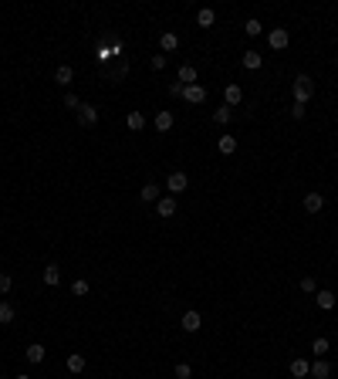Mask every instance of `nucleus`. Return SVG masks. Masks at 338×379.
<instances>
[{
  "label": "nucleus",
  "mask_w": 338,
  "mask_h": 379,
  "mask_svg": "<svg viewBox=\"0 0 338 379\" xmlns=\"http://www.w3.org/2000/svg\"><path fill=\"white\" fill-rule=\"evenodd\" d=\"M291 95H294L298 105H308V98L314 95V81L308 78V75H298V78L291 81Z\"/></svg>",
  "instance_id": "1"
},
{
  "label": "nucleus",
  "mask_w": 338,
  "mask_h": 379,
  "mask_svg": "<svg viewBox=\"0 0 338 379\" xmlns=\"http://www.w3.org/2000/svg\"><path fill=\"white\" fill-rule=\"evenodd\" d=\"M267 44H271L274 51H284V48H288V44H291V34L284 31V27H274V31L267 34Z\"/></svg>",
  "instance_id": "2"
},
{
  "label": "nucleus",
  "mask_w": 338,
  "mask_h": 379,
  "mask_svg": "<svg viewBox=\"0 0 338 379\" xmlns=\"http://www.w3.org/2000/svg\"><path fill=\"white\" fill-rule=\"evenodd\" d=\"M186 186H190V176H186V173H169V179H166L169 196H173V193H183Z\"/></svg>",
  "instance_id": "3"
},
{
  "label": "nucleus",
  "mask_w": 338,
  "mask_h": 379,
  "mask_svg": "<svg viewBox=\"0 0 338 379\" xmlns=\"http://www.w3.org/2000/svg\"><path fill=\"white\" fill-rule=\"evenodd\" d=\"M183 98H186L190 105H203V102H206V88H203V85H186V88H183Z\"/></svg>",
  "instance_id": "4"
},
{
  "label": "nucleus",
  "mask_w": 338,
  "mask_h": 379,
  "mask_svg": "<svg viewBox=\"0 0 338 379\" xmlns=\"http://www.w3.org/2000/svg\"><path fill=\"white\" fill-rule=\"evenodd\" d=\"M78 122L85 125V129L98 125V109H95V105H81V109H78Z\"/></svg>",
  "instance_id": "5"
},
{
  "label": "nucleus",
  "mask_w": 338,
  "mask_h": 379,
  "mask_svg": "<svg viewBox=\"0 0 338 379\" xmlns=\"http://www.w3.org/2000/svg\"><path fill=\"white\" fill-rule=\"evenodd\" d=\"M223 102H227V109L240 105L243 102V88H240V85H227V88H223Z\"/></svg>",
  "instance_id": "6"
},
{
  "label": "nucleus",
  "mask_w": 338,
  "mask_h": 379,
  "mask_svg": "<svg viewBox=\"0 0 338 379\" xmlns=\"http://www.w3.org/2000/svg\"><path fill=\"white\" fill-rule=\"evenodd\" d=\"M179 325H183V332H200L203 329V318H200V312H186Z\"/></svg>",
  "instance_id": "7"
},
{
  "label": "nucleus",
  "mask_w": 338,
  "mask_h": 379,
  "mask_svg": "<svg viewBox=\"0 0 338 379\" xmlns=\"http://www.w3.org/2000/svg\"><path fill=\"white\" fill-rule=\"evenodd\" d=\"M24 355H27V363H34V366H37V363H44V355H48V349L41 346V342H31Z\"/></svg>",
  "instance_id": "8"
},
{
  "label": "nucleus",
  "mask_w": 338,
  "mask_h": 379,
  "mask_svg": "<svg viewBox=\"0 0 338 379\" xmlns=\"http://www.w3.org/2000/svg\"><path fill=\"white\" fill-rule=\"evenodd\" d=\"M156 213H159V217H173V213H176V200H173V196L156 200Z\"/></svg>",
  "instance_id": "9"
},
{
  "label": "nucleus",
  "mask_w": 338,
  "mask_h": 379,
  "mask_svg": "<svg viewBox=\"0 0 338 379\" xmlns=\"http://www.w3.org/2000/svg\"><path fill=\"white\" fill-rule=\"evenodd\" d=\"M322 207H325V196L322 193H314V190H311V193H305V210H308V213H318Z\"/></svg>",
  "instance_id": "10"
},
{
  "label": "nucleus",
  "mask_w": 338,
  "mask_h": 379,
  "mask_svg": "<svg viewBox=\"0 0 338 379\" xmlns=\"http://www.w3.org/2000/svg\"><path fill=\"white\" fill-rule=\"evenodd\" d=\"M291 376H294V379L311 376V363H308V359H294V363H291Z\"/></svg>",
  "instance_id": "11"
},
{
  "label": "nucleus",
  "mask_w": 338,
  "mask_h": 379,
  "mask_svg": "<svg viewBox=\"0 0 338 379\" xmlns=\"http://www.w3.org/2000/svg\"><path fill=\"white\" fill-rule=\"evenodd\" d=\"M169 129H173V112L162 109V112H156V132H169Z\"/></svg>",
  "instance_id": "12"
},
{
  "label": "nucleus",
  "mask_w": 338,
  "mask_h": 379,
  "mask_svg": "<svg viewBox=\"0 0 338 379\" xmlns=\"http://www.w3.org/2000/svg\"><path fill=\"white\" fill-rule=\"evenodd\" d=\"M176 78H179V85H196V68L193 65H179Z\"/></svg>",
  "instance_id": "13"
},
{
  "label": "nucleus",
  "mask_w": 338,
  "mask_h": 379,
  "mask_svg": "<svg viewBox=\"0 0 338 379\" xmlns=\"http://www.w3.org/2000/svg\"><path fill=\"white\" fill-rule=\"evenodd\" d=\"M240 65H243V68H247V71H257V68H260V65H264V58H260V55H257V51H247V55H243V58H240Z\"/></svg>",
  "instance_id": "14"
},
{
  "label": "nucleus",
  "mask_w": 338,
  "mask_h": 379,
  "mask_svg": "<svg viewBox=\"0 0 338 379\" xmlns=\"http://www.w3.org/2000/svg\"><path fill=\"white\" fill-rule=\"evenodd\" d=\"M314 301H318V308H325V312H331V308H335V295H331V291H314Z\"/></svg>",
  "instance_id": "15"
},
{
  "label": "nucleus",
  "mask_w": 338,
  "mask_h": 379,
  "mask_svg": "<svg viewBox=\"0 0 338 379\" xmlns=\"http://www.w3.org/2000/svg\"><path fill=\"white\" fill-rule=\"evenodd\" d=\"M217 149H220L223 156H234V153H237V139H234V136H220V139H217Z\"/></svg>",
  "instance_id": "16"
},
{
  "label": "nucleus",
  "mask_w": 338,
  "mask_h": 379,
  "mask_svg": "<svg viewBox=\"0 0 338 379\" xmlns=\"http://www.w3.org/2000/svg\"><path fill=\"white\" fill-rule=\"evenodd\" d=\"M44 284H51V288H54V284H61V267H58V264H48V267H44Z\"/></svg>",
  "instance_id": "17"
},
{
  "label": "nucleus",
  "mask_w": 338,
  "mask_h": 379,
  "mask_svg": "<svg viewBox=\"0 0 338 379\" xmlns=\"http://www.w3.org/2000/svg\"><path fill=\"white\" fill-rule=\"evenodd\" d=\"M159 48H162V51H176V48H179V34L166 31V34L159 38Z\"/></svg>",
  "instance_id": "18"
},
{
  "label": "nucleus",
  "mask_w": 338,
  "mask_h": 379,
  "mask_svg": "<svg viewBox=\"0 0 338 379\" xmlns=\"http://www.w3.org/2000/svg\"><path fill=\"white\" fill-rule=\"evenodd\" d=\"M71 78H74V68H71V65H61V68L54 71V81H58V85H71Z\"/></svg>",
  "instance_id": "19"
},
{
  "label": "nucleus",
  "mask_w": 338,
  "mask_h": 379,
  "mask_svg": "<svg viewBox=\"0 0 338 379\" xmlns=\"http://www.w3.org/2000/svg\"><path fill=\"white\" fill-rule=\"evenodd\" d=\"M213 21H217V14H213L210 7L196 10V24H200V27H213Z\"/></svg>",
  "instance_id": "20"
},
{
  "label": "nucleus",
  "mask_w": 338,
  "mask_h": 379,
  "mask_svg": "<svg viewBox=\"0 0 338 379\" xmlns=\"http://www.w3.org/2000/svg\"><path fill=\"white\" fill-rule=\"evenodd\" d=\"M68 372H85V355H81V352L68 355Z\"/></svg>",
  "instance_id": "21"
},
{
  "label": "nucleus",
  "mask_w": 338,
  "mask_h": 379,
  "mask_svg": "<svg viewBox=\"0 0 338 379\" xmlns=\"http://www.w3.org/2000/svg\"><path fill=\"white\" fill-rule=\"evenodd\" d=\"M311 376H314V379H328V376H331V366L325 363V359H318V363L311 366Z\"/></svg>",
  "instance_id": "22"
},
{
  "label": "nucleus",
  "mask_w": 338,
  "mask_h": 379,
  "mask_svg": "<svg viewBox=\"0 0 338 379\" xmlns=\"http://www.w3.org/2000/svg\"><path fill=\"white\" fill-rule=\"evenodd\" d=\"M125 125H129L132 132L145 129V115H142V112H129V119H125Z\"/></svg>",
  "instance_id": "23"
},
{
  "label": "nucleus",
  "mask_w": 338,
  "mask_h": 379,
  "mask_svg": "<svg viewBox=\"0 0 338 379\" xmlns=\"http://www.w3.org/2000/svg\"><path fill=\"white\" fill-rule=\"evenodd\" d=\"M328 349H331L328 339H314V342H311V352L318 355V359H325V355H328Z\"/></svg>",
  "instance_id": "24"
},
{
  "label": "nucleus",
  "mask_w": 338,
  "mask_h": 379,
  "mask_svg": "<svg viewBox=\"0 0 338 379\" xmlns=\"http://www.w3.org/2000/svg\"><path fill=\"white\" fill-rule=\"evenodd\" d=\"M153 200H159V186H156V183H145L142 186V203H153Z\"/></svg>",
  "instance_id": "25"
},
{
  "label": "nucleus",
  "mask_w": 338,
  "mask_h": 379,
  "mask_svg": "<svg viewBox=\"0 0 338 379\" xmlns=\"http://www.w3.org/2000/svg\"><path fill=\"white\" fill-rule=\"evenodd\" d=\"M14 322V305H7V301H0V325Z\"/></svg>",
  "instance_id": "26"
},
{
  "label": "nucleus",
  "mask_w": 338,
  "mask_h": 379,
  "mask_svg": "<svg viewBox=\"0 0 338 379\" xmlns=\"http://www.w3.org/2000/svg\"><path fill=\"white\" fill-rule=\"evenodd\" d=\"M230 115H234V112H230L227 105H220L217 112H213V122H220V125H227V122H230Z\"/></svg>",
  "instance_id": "27"
},
{
  "label": "nucleus",
  "mask_w": 338,
  "mask_h": 379,
  "mask_svg": "<svg viewBox=\"0 0 338 379\" xmlns=\"http://www.w3.org/2000/svg\"><path fill=\"white\" fill-rule=\"evenodd\" d=\"M243 31H247V34H250V38H257V34H260V31H264V27H260V21H254V17H250L247 24H243Z\"/></svg>",
  "instance_id": "28"
},
{
  "label": "nucleus",
  "mask_w": 338,
  "mask_h": 379,
  "mask_svg": "<svg viewBox=\"0 0 338 379\" xmlns=\"http://www.w3.org/2000/svg\"><path fill=\"white\" fill-rule=\"evenodd\" d=\"M301 291H305V295H314V291H318V281H314V278H301Z\"/></svg>",
  "instance_id": "29"
},
{
  "label": "nucleus",
  "mask_w": 338,
  "mask_h": 379,
  "mask_svg": "<svg viewBox=\"0 0 338 379\" xmlns=\"http://www.w3.org/2000/svg\"><path fill=\"white\" fill-rule=\"evenodd\" d=\"M65 109H74V112L81 109V98L74 95V92H68V95H65Z\"/></svg>",
  "instance_id": "30"
},
{
  "label": "nucleus",
  "mask_w": 338,
  "mask_h": 379,
  "mask_svg": "<svg viewBox=\"0 0 338 379\" xmlns=\"http://www.w3.org/2000/svg\"><path fill=\"white\" fill-rule=\"evenodd\" d=\"M10 288H14V278H10L7 271H0V291H4V295H7Z\"/></svg>",
  "instance_id": "31"
},
{
  "label": "nucleus",
  "mask_w": 338,
  "mask_h": 379,
  "mask_svg": "<svg viewBox=\"0 0 338 379\" xmlns=\"http://www.w3.org/2000/svg\"><path fill=\"white\" fill-rule=\"evenodd\" d=\"M71 291L78 295V298H81V295H88V281H85V278H78V281L71 284Z\"/></svg>",
  "instance_id": "32"
},
{
  "label": "nucleus",
  "mask_w": 338,
  "mask_h": 379,
  "mask_svg": "<svg viewBox=\"0 0 338 379\" xmlns=\"http://www.w3.org/2000/svg\"><path fill=\"white\" fill-rule=\"evenodd\" d=\"M149 65H153V71H162V68H166V55H153Z\"/></svg>",
  "instance_id": "33"
},
{
  "label": "nucleus",
  "mask_w": 338,
  "mask_h": 379,
  "mask_svg": "<svg viewBox=\"0 0 338 379\" xmlns=\"http://www.w3.org/2000/svg\"><path fill=\"white\" fill-rule=\"evenodd\" d=\"M305 112H308L305 105H298V102L291 105V119H294V122H301V119H305Z\"/></svg>",
  "instance_id": "34"
},
{
  "label": "nucleus",
  "mask_w": 338,
  "mask_h": 379,
  "mask_svg": "<svg viewBox=\"0 0 338 379\" xmlns=\"http://www.w3.org/2000/svg\"><path fill=\"white\" fill-rule=\"evenodd\" d=\"M190 376H193V369H190L186 363H179L176 366V379H190Z\"/></svg>",
  "instance_id": "35"
},
{
  "label": "nucleus",
  "mask_w": 338,
  "mask_h": 379,
  "mask_svg": "<svg viewBox=\"0 0 338 379\" xmlns=\"http://www.w3.org/2000/svg\"><path fill=\"white\" fill-rule=\"evenodd\" d=\"M125 75H129V65H125V61H119V65H115V81H122Z\"/></svg>",
  "instance_id": "36"
},
{
  "label": "nucleus",
  "mask_w": 338,
  "mask_h": 379,
  "mask_svg": "<svg viewBox=\"0 0 338 379\" xmlns=\"http://www.w3.org/2000/svg\"><path fill=\"white\" fill-rule=\"evenodd\" d=\"M183 88H186V85H179V81H173V85H169V95H173V98H183Z\"/></svg>",
  "instance_id": "37"
},
{
  "label": "nucleus",
  "mask_w": 338,
  "mask_h": 379,
  "mask_svg": "<svg viewBox=\"0 0 338 379\" xmlns=\"http://www.w3.org/2000/svg\"><path fill=\"white\" fill-rule=\"evenodd\" d=\"M14 379H31V376H24V372H21V376H14Z\"/></svg>",
  "instance_id": "38"
}]
</instances>
